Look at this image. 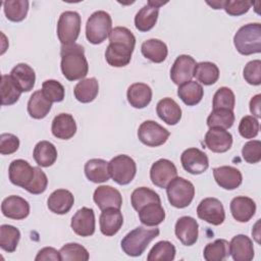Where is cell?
Here are the masks:
<instances>
[{"instance_id": "cell-1", "label": "cell", "mask_w": 261, "mask_h": 261, "mask_svg": "<svg viewBox=\"0 0 261 261\" xmlns=\"http://www.w3.org/2000/svg\"><path fill=\"white\" fill-rule=\"evenodd\" d=\"M136 45V37L125 27H115L109 34V45L105 51L107 63L114 67H123L130 62Z\"/></svg>"}, {"instance_id": "cell-2", "label": "cell", "mask_w": 261, "mask_h": 261, "mask_svg": "<svg viewBox=\"0 0 261 261\" xmlns=\"http://www.w3.org/2000/svg\"><path fill=\"white\" fill-rule=\"evenodd\" d=\"M61 71L68 81L83 80L89 71V64L85 56V49L80 44H72L61 47Z\"/></svg>"}, {"instance_id": "cell-3", "label": "cell", "mask_w": 261, "mask_h": 261, "mask_svg": "<svg viewBox=\"0 0 261 261\" xmlns=\"http://www.w3.org/2000/svg\"><path fill=\"white\" fill-rule=\"evenodd\" d=\"M159 233V228H147L144 226H138L126 233L121 240V249L127 256H141L147 249L148 245L155 238H157Z\"/></svg>"}, {"instance_id": "cell-4", "label": "cell", "mask_w": 261, "mask_h": 261, "mask_svg": "<svg viewBox=\"0 0 261 261\" xmlns=\"http://www.w3.org/2000/svg\"><path fill=\"white\" fill-rule=\"evenodd\" d=\"M233 45L242 55H252L261 52V24L248 23L241 27L233 37Z\"/></svg>"}, {"instance_id": "cell-5", "label": "cell", "mask_w": 261, "mask_h": 261, "mask_svg": "<svg viewBox=\"0 0 261 261\" xmlns=\"http://www.w3.org/2000/svg\"><path fill=\"white\" fill-rule=\"evenodd\" d=\"M112 30V19L108 12L98 10L91 14L86 23L87 40L94 45L103 43Z\"/></svg>"}, {"instance_id": "cell-6", "label": "cell", "mask_w": 261, "mask_h": 261, "mask_svg": "<svg viewBox=\"0 0 261 261\" xmlns=\"http://www.w3.org/2000/svg\"><path fill=\"white\" fill-rule=\"evenodd\" d=\"M166 195L171 206L186 208L194 199L195 187L190 180L176 176L166 187Z\"/></svg>"}, {"instance_id": "cell-7", "label": "cell", "mask_w": 261, "mask_h": 261, "mask_svg": "<svg viewBox=\"0 0 261 261\" xmlns=\"http://www.w3.org/2000/svg\"><path fill=\"white\" fill-rule=\"evenodd\" d=\"M82 19L76 11H64L57 22V37L63 46L72 45L79 38Z\"/></svg>"}, {"instance_id": "cell-8", "label": "cell", "mask_w": 261, "mask_h": 261, "mask_svg": "<svg viewBox=\"0 0 261 261\" xmlns=\"http://www.w3.org/2000/svg\"><path fill=\"white\" fill-rule=\"evenodd\" d=\"M110 177L118 185H128L137 173V165L133 158L121 154L113 157L108 162Z\"/></svg>"}, {"instance_id": "cell-9", "label": "cell", "mask_w": 261, "mask_h": 261, "mask_svg": "<svg viewBox=\"0 0 261 261\" xmlns=\"http://www.w3.org/2000/svg\"><path fill=\"white\" fill-rule=\"evenodd\" d=\"M170 133L154 120L142 122L138 128L139 140L148 147H159L169 138Z\"/></svg>"}, {"instance_id": "cell-10", "label": "cell", "mask_w": 261, "mask_h": 261, "mask_svg": "<svg viewBox=\"0 0 261 261\" xmlns=\"http://www.w3.org/2000/svg\"><path fill=\"white\" fill-rule=\"evenodd\" d=\"M197 215L200 219L212 225H220L225 219V211L222 203L212 197L205 198L199 203Z\"/></svg>"}, {"instance_id": "cell-11", "label": "cell", "mask_w": 261, "mask_h": 261, "mask_svg": "<svg viewBox=\"0 0 261 261\" xmlns=\"http://www.w3.org/2000/svg\"><path fill=\"white\" fill-rule=\"evenodd\" d=\"M177 176L175 165L168 159L155 161L150 169V178L153 185L158 188L166 189L168 184Z\"/></svg>"}, {"instance_id": "cell-12", "label": "cell", "mask_w": 261, "mask_h": 261, "mask_svg": "<svg viewBox=\"0 0 261 261\" xmlns=\"http://www.w3.org/2000/svg\"><path fill=\"white\" fill-rule=\"evenodd\" d=\"M180 162L186 171L191 174H201L209 167L208 156L198 148H189L181 153Z\"/></svg>"}, {"instance_id": "cell-13", "label": "cell", "mask_w": 261, "mask_h": 261, "mask_svg": "<svg viewBox=\"0 0 261 261\" xmlns=\"http://www.w3.org/2000/svg\"><path fill=\"white\" fill-rule=\"evenodd\" d=\"M167 2L149 0L135 16V27L140 32H148L154 28L159 15V7Z\"/></svg>"}, {"instance_id": "cell-14", "label": "cell", "mask_w": 261, "mask_h": 261, "mask_svg": "<svg viewBox=\"0 0 261 261\" xmlns=\"http://www.w3.org/2000/svg\"><path fill=\"white\" fill-rule=\"evenodd\" d=\"M196 60L190 55H179L173 62L170 69L171 81L180 86L189 81H192L196 67Z\"/></svg>"}, {"instance_id": "cell-15", "label": "cell", "mask_w": 261, "mask_h": 261, "mask_svg": "<svg viewBox=\"0 0 261 261\" xmlns=\"http://www.w3.org/2000/svg\"><path fill=\"white\" fill-rule=\"evenodd\" d=\"M70 226L80 237H90L95 232V213L92 208L83 207L79 209L71 218Z\"/></svg>"}, {"instance_id": "cell-16", "label": "cell", "mask_w": 261, "mask_h": 261, "mask_svg": "<svg viewBox=\"0 0 261 261\" xmlns=\"http://www.w3.org/2000/svg\"><path fill=\"white\" fill-rule=\"evenodd\" d=\"M204 142L206 147L214 153H224L232 145V136L229 132L220 127H210L206 133Z\"/></svg>"}, {"instance_id": "cell-17", "label": "cell", "mask_w": 261, "mask_h": 261, "mask_svg": "<svg viewBox=\"0 0 261 261\" xmlns=\"http://www.w3.org/2000/svg\"><path fill=\"white\" fill-rule=\"evenodd\" d=\"M174 233L182 245L193 246L198 240L199 224L191 216H181L176 220Z\"/></svg>"}, {"instance_id": "cell-18", "label": "cell", "mask_w": 261, "mask_h": 261, "mask_svg": "<svg viewBox=\"0 0 261 261\" xmlns=\"http://www.w3.org/2000/svg\"><path fill=\"white\" fill-rule=\"evenodd\" d=\"M35 174V167L23 159L13 160L8 167V176L11 184L25 189Z\"/></svg>"}, {"instance_id": "cell-19", "label": "cell", "mask_w": 261, "mask_h": 261, "mask_svg": "<svg viewBox=\"0 0 261 261\" xmlns=\"http://www.w3.org/2000/svg\"><path fill=\"white\" fill-rule=\"evenodd\" d=\"M93 200L101 210L108 208L120 209L122 205L120 192L111 186H99L94 191Z\"/></svg>"}, {"instance_id": "cell-20", "label": "cell", "mask_w": 261, "mask_h": 261, "mask_svg": "<svg viewBox=\"0 0 261 261\" xmlns=\"http://www.w3.org/2000/svg\"><path fill=\"white\" fill-rule=\"evenodd\" d=\"M2 214L10 219L21 220L30 214V204L27 200L19 196H8L1 204Z\"/></svg>"}, {"instance_id": "cell-21", "label": "cell", "mask_w": 261, "mask_h": 261, "mask_svg": "<svg viewBox=\"0 0 261 261\" xmlns=\"http://www.w3.org/2000/svg\"><path fill=\"white\" fill-rule=\"evenodd\" d=\"M213 176L220 188L228 191L239 188L243 181L241 171L238 168L228 165L213 168Z\"/></svg>"}, {"instance_id": "cell-22", "label": "cell", "mask_w": 261, "mask_h": 261, "mask_svg": "<svg viewBox=\"0 0 261 261\" xmlns=\"http://www.w3.org/2000/svg\"><path fill=\"white\" fill-rule=\"evenodd\" d=\"M229 255L234 261H251L254 258L252 240L246 234L234 236L229 243Z\"/></svg>"}, {"instance_id": "cell-23", "label": "cell", "mask_w": 261, "mask_h": 261, "mask_svg": "<svg viewBox=\"0 0 261 261\" xmlns=\"http://www.w3.org/2000/svg\"><path fill=\"white\" fill-rule=\"evenodd\" d=\"M101 232L106 237L116 234L123 224V216L120 209L108 208L102 210L99 217Z\"/></svg>"}, {"instance_id": "cell-24", "label": "cell", "mask_w": 261, "mask_h": 261, "mask_svg": "<svg viewBox=\"0 0 261 261\" xmlns=\"http://www.w3.org/2000/svg\"><path fill=\"white\" fill-rule=\"evenodd\" d=\"M232 217L239 222L249 221L256 212V203L246 196L234 197L229 205Z\"/></svg>"}, {"instance_id": "cell-25", "label": "cell", "mask_w": 261, "mask_h": 261, "mask_svg": "<svg viewBox=\"0 0 261 261\" xmlns=\"http://www.w3.org/2000/svg\"><path fill=\"white\" fill-rule=\"evenodd\" d=\"M51 132L57 139H71L76 133V123L73 116L68 113L57 114L52 120Z\"/></svg>"}, {"instance_id": "cell-26", "label": "cell", "mask_w": 261, "mask_h": 261, "mask_svg": "<svg viewBox=\"0 0 261 261\" xmlns=\"http://www.w3.org/2000/svg\"><path fill=\"white\" fill-rule=\"evenodd\" d=\"M74 203V197L68 190L58 189L51 193L47 200L49 210L55 214H66Z\"/></svg>"}, {"instance_id": "cell-27", "label": "cell", "mask_w": 261, "mask_h": 261, "mask_svg": "<svg viewBox=\"0 0 261 261\" xmlns=\"http://www.w3.org/2000/svg\"><path fill=\"white\" fill-rule=\"evenodd\" d=\"M10 76L21 92L33 90L36 82L35 70L27 63L16 64L10 71Z\"/></svg>"}, {"instance_id": "cell-28", "label": "cell", "mask_w": 261, "mask_h": 261, "mask_svg": "<svg viewBox=\"0 0 261 261\" xmlns=\"http://www.w3.org/2000/svg\"><path fill=\"white\" fill-rule=\"evenodd\" d=\"M126 97L130 106L142 109L150 104L152 100V90L147 84L135 83L128 87Z\"/></svg>"}, {"instance_id": "cell-29", "label": "cell", "mask_w": 261, "mask_h": 261, "mask_svg": "<svg viewBox=\"0 0 261 261\" xmlns=\"http://www.w3.org/2000/svg\"><path fill=\"white\" fill-rule=\"evenodd\" d=\"M157 115L161 120L169 125H175L181 118L179 105L171 98H163L156 105Z\"/></svg>"}, {"instance_id": "cell-30", "label": "cell", "mask_w": 261, "mask_h": 261, "mask_svg": "<svg viewBox=\"0 0 261 261\" xmlns=\"http://www.w3.org/2000/svg\"><path fill=\"white\" fill-rule=\"evenodd\" d=\"M85 174L90 181L95 184L105 182L109 180L110 173L108 168V162L104 159L93 158L85 164Z\"/></svg>"}, {"instance_id": "cell-31", "label": "cell", "mask_w": 261, "mask_h": 261, "mask_svg": "<svg viewBox=\"0 0 261 261\" xmlns=\"http://www.w3.org/2000/svg\"><path fill=\"white\" fill-rule=\"evenodd\" d=\"M141 52L144 57L155 63L163 62L168 54L166 44L159 39H149L141 46Z\"/></svg>"}, {"instance_id": "cell-32", "label": "cell", "mask_w": 261, "mask_h": 261, "mask_svg": "<svg viewBox=\"0 0 261 261\" xmlns=\"http://www.w3.org/2000/svg\"><path fill=\"white\" fill-rule=\"evenodd\" d=\"M57 149L49 141H40L34 148L33 156L36 163L41 167L53 165L57 159Z\"/></svg>"}, {"instance_id": "cell-33", "label": "cell", "mask_w": 261, "mask_h": 261, "mask_svg": "<svg viewBox=\"0 0 261 261\" xmlns=\"http://www.w3.org/2000/svg\"><path fill=\"white\" fill-rule=\"evenodd\" d=\"M52 107L50 102L43 94L42 90H38L32 94L28 102V112L35 119H42L47 116Z\"/></svg>"}, {"instance_id": "cell-34", "label": "cell", "mask_w": 261, "mask_h": 261, "mask_svg": "<svg viewBox=\"0 0 261 261\" xmlns=\"http://www.w3.org/2000/svg\"><path fill=\"white\" fill-rule=\"evenodd\" d=\"M99 93V84L95 77L81 80L73 89L75 99L81 103H90L96 99Z\"/></svg>"}, {"instance_id": "cell-35", "label": "cell", "mask_w": 261, "mask_h": 261, "mask_svg": "<svg viewBox=\"0 0 261 261\" xmlns=\"http://www.w3.org/2000/svg\"><path fill=\"white\" fill-rule=\"evenodd\" d=\"M204 95L202 85L195 81H189L177 89V96L188 106H194L201 102Z\"/></svg>"}, {"instance_id": "cell-36", "label": "cell", "mask_w": 261, "mask_h": 261, "mask_svg": "<svg viewBox=\"0 0 261 261\" xmlns=\"http://www.w3.org/2000/svg\"><path fill=\"white\" fill-rule=\"evenodd\" d=\"M138 213L140 221L146 226H156L165 219V211L161 203H150L144 206Z\"/></svg>"}, {"instance_id": "cell-37", "label": "cell", "mask_w": 261, "mask_h": 261, "mask_svg": "<svg viewBox=\"0 0 261 261\" xmlns=\"http://www.w3.org/2000/svg\"><path fill=\"white\" fill-rule=\"evenodd\" d=\"M194 76L205 86L213 85L219 77V68L213 62L202 61L196 64Z\"/></svg>"}, {"instance_id": "cell-38", "label": "cell", "mask_w": 261, "mask_h": 261, "mask_svg": "<svg viewBox=\"0 0 261 261\" xmlns=\"http://www.w3.org/2000/svg\"><path fill=\"white\" fill-rule=\"evenodd\" d=\"M203 256L206 261H222L229 256V243L223 239H217L205 246Z\"/></svg>"}, {"instance_id": "cell-39", "label": "cell", "mask_w": 261, "mask_h": 261, "mask_svg": "<svg viewBox=\"0 0 261 261\" xmlns=\"http://www.w3.org/2000/svg\"><path fill=\"white\" fill-rule=\"evenodd\" d=\"M150 203H161L159 195L146 187L136 189L130 195V204L136 211H140L144 206Z\"/></svg>"}, {"instance_id": "cell-40", "label": "cell", "mask_w": 261, "mask_h": 261, "mask_svg": "<svg viewBox=\"0 0 261 261\" xmlns=\"http://www.w3.org/2000/svg\"><path fill=\"white\" fill-rule=\"evenodd\" d=\"M20 240V231L13 225L2 224L0 226V247L8 253L16 250Z\"/></svg>"}, {"instance_id": "cell-41", "label": "cell", "mask_w": 261, "mask_h": 261, "mask_svg": "<svg viewBox=\"0 0 261 261\" xmlns=\"http://www.w3.org/2000/svg\"><path fill=\"white\" fill-rule=\"evenodd\" d=\"M5 16L10 21L18 22L25 18L29 11V1L27 0H7L3 2Z\"/></svg>"}, {"instance_id": "cell-42", "label": "cell", "mask_w": 261, "mask_h": 261, "mask_svg": "<svg viewBox=\"0 0 261 261\" xmlns=\"http://www.w3.org/2000/svg\"><path fill=\"white\" fill-rule=\"evenodd\" d=\"M21 91L12 81L10 74H2L1 76V104L9 106L16 103L21 95Z\"/></svg>"}, {"instance_id": "cell-43", "label": "cell", "mask_w": 261, "mask_h": 261, "mask_svg": "<svg viewBox=\"0 0 261 261\" xmlns=\"http://www.w3.org/2000/svg\"><path fill=\"white\" fill-rule=\"evenodd\" d=\"M234 122L233 110L218 108L213 109L207 117V125L209 127H220L227 129L232 126Z\"/></svg>"}, {"instance_id": "cell-44", "label": "cell", "mask_w": 261, "mask_h": 261, "mask_svg": "<svg viewBox=\"0 0 261 261\" xmlns=\"http://www.w3.org/2000/svg\"><path fill=\"white\" fill-rule=\"evenodd\" d=\"M175 247L168 241H160L156 243L150 250L148 261H171L175 257Z\"/></svg>"}, {"instance_id": "cell-45", "label": "cell", "mask_w": 261, "mask_h": 261, "mask_svg": "<svg viewBox=\"0 0 261 261\" xmlns=\"http://www.w3.org/2000/svg\"><path fill=\"white\" fill-rule=\"evenodd\" d=\"M59 253L61 261H87L90 258L88 250L77 243L65 244Z\"/></svg>"}, {"instance_id": "cell-46", "label": "cell", "mask_w": 261, "mask_h": 261, "mask_svg": "<svg viewBox=\"0 0 261 261\" xmlns=\"http://www.w3.org/2000/svg\"><path fill=\"white\" fill-rule=\"evenodd\" d=\"M234 105H236V97L231 89L227 87H221L215 92L213 96V101H212L213 109L224 108V109L233 110Z\"/></svg>"}, {"instance_id": "cell-47", "label": "cell", "mask_w": 261, "mask_h": 261, "mask_svg": "<svg viewBox=\"0 0 261 261\" xmlns=\"http://www.w3.org/2000/svg\"><path fill=\"white\" fill-rule=\"evenodd\" d=\"M42 92L50 102H61L65 96L64 87L55 80H47L42 84Z\"/></svg>"}, {"instance_id": "cell-48", "label": "cell", "mask_w": 261, "mask_h": 261, "mask_svg": "<svg viewBox=\"0 0 261 261\" xmlns=\"http://www.w3.org/2000/svg\"><path fill=\"white\" fill-rule=\"evenodd\" d=\"M259 121L253 115L244 116L239 123V133L245 139H253L259 133Z\"/></svg>"}, {"instance_id": "cell-49", "label": "cell", "mask_w": 261, "mask_h": 261, "mask_svg": "<svg viewBox=\"0 0 261 261\" xmlns=\"http://www.w3.org/2000/svg\"><path fill=\"white\" fill-rule=\"evenodd\" d=\"M47 186H48V178L46 173L40 167H35L34 177L24 190H27L29 193L33 195H39L46 191Z\"/></svg>"}, {"instance_id": "cell-50", "label": "cell", "mask_w": 261, "mask_h": 261, "mask_svg": "<svg viewBox=\"0 0 261 261\" xmlns=\"http://www.w3.org/2000/svg\"><path fill=\"white\" fill-rule=\"evenodd\" d=\"M245 81L253 86L261 84V61L259 59L249 61L243 70Z\"/></svg>"}, {"instance_id": "cell-51", "label": "cell", "mask_w": 261, "mask_h": 261, "mask_svg": "<svg viewBox=\"0 0 261 261\" xmlns=\"http://www.w3.org/2000/svg\"><path fill=\"white\" fill-rule=\"evenodd\" d=\"M242 156L250 164L258 163L261 160V142L259 140L247 142L243 146Z\"/></svg>"}, {"instance_id": "cell-52", "label": "cell", "mask_w": 261, "mask_h": 261, "mask_svg": "<svg viewBox=\"0 0 261 261\" xmlns=\"http://www.w3.org/2000/svg\"><path fill=\"white\" fill-rule=\"evenodd\" d=\"M252 3L245 0H225L223 4V9L225 12L232 16H239L245 14L251 8Z\"/></svg>"}, {"instance_id": "cell-53", "label": "cell", "mask_w": 261, "mask_h": 261, "mask_svg": "<svg viewBox=\"0 0 261 261\" xmlns=\"http://www.w3.org/2000/svg\"><path fill=\"white\" fill-rule=\"evenodd\" d=\"M19 148V139L13 134H1L0 136V153L9 155L16 152Z\"/></svg>"}, {"instance_id": "cell-54", "label": "cell", "mask_w": 261, "mask_h": 261, "mask_svg": "<svg viewBox=\"0 0 261 261\" xmlns=\"http://www.w3.org/2000/svg\"><path fill=\"white\" fill-rule=\"evenodd\" d=\"M36 261H47V260H53V261H61L60 253L56 249L52 247H45L41 249L36 258Z\"/></svg>"}, {"instance_id": "cell-55", "label": "cell", "mask_w": 261, "mask_h": 261, "mask_svg": "<svg viewBox=\"0 0 261 261\" xmlns=\"http://www.w3.org/2000/svg\"><path fill=\"white\" fill-rule=\"evenodd\" d=\"M260 105H261V95L257 94L252 99L250 100V111L253 114L254 117H261V110H260Z\"/></svg>"}, {"instance_id": "cell-56", "label": "cell", "mask_w": 261, "mask_h": 261, "mask_svg": "<svg viewBox=\"0 0 261 261\" xmlns=\"http://www.w3.org/2000/svg\"><path fill=\"white\" fill-rule=\"evenodd\" d=\"M207 4L210 5L213 9H222L223 8V4H224V0H217V1H212L209 2L207 1Z\"/></svg>"}]
</instances>
